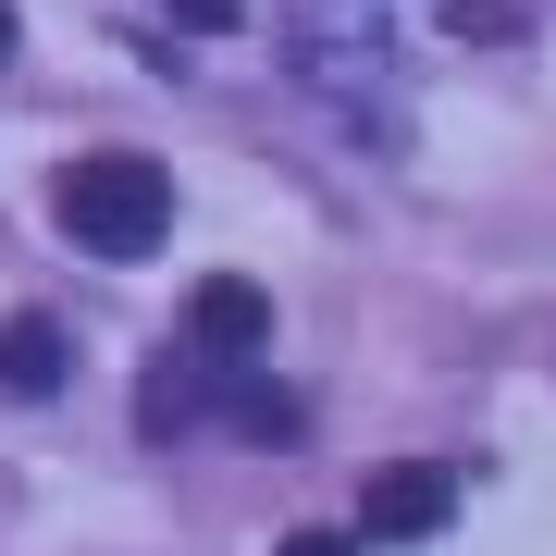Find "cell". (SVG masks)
Instances as JSON below:
<instances>
[{
  "label": "cell",
  "mask_w": 556,
  "mask_h": 556,
  "mask_svg": "<svg viewBox=\"0 0 556 556\" xmlns=\"http://www.w3.org/2000/svg\"><path fill=\"white\" fill-rule=\"evenodd\" d=\"M50 223L75 248H100V260H149L174 236V174H161L149 149H75L50 174Z\"/></svg>",
  "instance_id": "obj_1"
},
{
  "label": "cell",
  "mask_w": 556,
  "mask_h": 556,
  "mask_svg": "<svg viewBox=\"0 0 556 556\" xmlns=\"http://www.w3.org/2000/svg\"><path fill=\"white\" fill-rule=\"evenodd\" d=\"M457 519V457H383L358 482V544H433Z\"/></svg>",
  "instance_id": "obj_2"
},
{
  "label": "cell",
  "mask_w": 556,
  "mask_h": 556,
  "mask_svg": "<svg viewBox=\"0 0 556 556\" xmlns=\"http://www.w3.org/2000/svg\"><path fill=\"white\" fill-rule=\"evenodd\" d=\"M186 346H199L211 371H248V358L273 346V298H260L248 273H199V298H186Z\"/></svg>",
  "instance_id": "obj_3"
},
{
  "label": "cell",
  "mask_w": 556,
  "mask_h": 556,
  "mask_svg": "<svg viewBox=\"0 0 556 556\" xmlns=\"http://www.w3.org/2000/svg\"><path fill=\"white\" fill-rule=\"evenodd\" d=\"M62 371H75V346H62L50 309H13V321H0V396H13V408L62 396Z\"/></svg>",
  "instance_id": "obj_4"
},
{
  "label": "cell",
  "mask_w": 556,
  "mask_h": 556,
  "mask_svg": "<svg viewBox=\"0 0 556 556\" xmlns=\"http://www.w3.org/2000/svg\"><path fill=\"white\" fill-rule=\"evenodd\" d=\"M445 25H457V38H507L519 13H507V0H445Z\"/></svg>",
  "instance_id": "obj_5"
},
{
  "label": "cell",
  "mask_w": 556,
  "mask_h": 556,
  "mask_svg": "<svg viewBox=\"0 0 556 556\" xmlns=\"http://www.w3.org/2000/svg\"><path fill=\"white\" fill-rule=\"evenodd\" d=\"M273 556H358V532H285Z\"/></svg>",
  "instance_id": "obj_6"
},
{
  "label": "cell",
  "mask_w": 556,
  "mask_h": 556,
  "mask_svg": "<svg viewBox=\"0 0 556 556\" xmlns=\"http://www.w3.org/2000/svg\"><path fill=\"white\" fill-rule=\"evenodd\" d=\"M0 62H13V0H0Z\"/></svg>",
  "instance_id": "obj_7"
}]
</instances>
